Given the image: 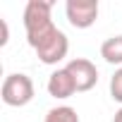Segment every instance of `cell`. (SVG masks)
I'll return each mask as SVG.
<instances>
[{
	"mask_svg": "<svg viewBox=\"0 0 122 122\" xmlns=\"http://www.w3.org/2000/svg\"><path fill=\"white\" fill-rule=\"evenodd\" d=\"M43 122H79V115L70 105H57V108H50L46 112Z\"/></svg>",
	"mask_w": 122,
	"mask_h": 122,
	"instance_id": "8",
	"label": "cell"
},
{
	"mask_svg": "<svg viewBox=\"0 0 122 122\" xmlns=\"http://www.w3.org/2000/svg\"><path fill=\"white\" fill-rule=\"evenodd\" d=\"M46 89H48V93H50L53 98H57V101H65V98H70V96L77 93V84H74L72 74L67 72V67H57V70L48 77Z\"/></svg>",
	"mask_w": 122,
	"mask_h": 122,
	"instance_id": "6",
	"label": "cell"
},
{
	"mask_svg": "<svg viewBox=\"0 0 122 122\" xmlns=\"http://www.w3.org/2000/svg\"><path fill=\"white\" fill-rule=\"evenodd\" d=\"M67 72L72 74L74 84H77V91H91L96 84H98V70L91 60L86 57H74L65 65Z\"/></svg>",
	"mask_w": 122,
	"mask_h": 122,
	"instance_id": "5",
	"label": "cell"
},
{
	"mask_svg": "<svg viewBox=\"0 0 122 122\" xmlns=\"http://www.w3.org/2000/svg\"><path fill=\"white\" fill-rule=\"evenodd\" d=\"M112 122H122V108L115 112V117H112Z\"/></svg>",
	"mask_w": 122,
	"mask_h": 122,
	"instance_id": "11",
	"label": "cell"
},
{
	"mask_svg": "<svg viewBox=\"0 0 122 122\" xmlns=\"http://www.w3.org/2000/svg\"><path fill=\"white\" fill-rule=\"evenodd\" d=\"M65 15L74 29H89L98 19V3L96 0H67Z\"/></svg>",
	"mask_w": 122,
	"mask_h": 122,
	"instance_id": "4",
	"label": "cell"
},
{
	"mask_svg": "<svg viewBox=\"0 0 122 122\" xmlns=\"http://www.w3.org/2000/svg\"><path fill=\"white\" fill-rule=\"evenodd\" d=\"M53 5L46 0H29L24 7V29H26V38L38 36L41 31L53 26Z\"/></svg>",
	"mask_w": 122,
	"mask_h": 122,
	"instance_id": "3",
	"label": "cell"
},
{
	"mask_svg": "<svg viewBox=\"0 0 122 122\" xmlns=\"http://www.w3.org/2000/svg\"><path fill=\"white\" fill-rule=\"evenodd\" d=\"M110 98L122 103V67L115 70V74L110 77Z\"/></svg>",
	"mask_w": 122,
	"mask_h": 122,
	"instance_id": "9",
	"label": "cell"
},
{
	"mask_svg": "<svg viewBox=\"0 0 122 122\" xmlns=\"http://www.w3.org/2000/svg\"><path fill=\"white\" fill-rule=\"evenodd\" d=\"M0 29H3V38H0V46H5L10 41V29H7V22L5 19H0Z\"/></svg>",
	"mask_w": 122,
	"mask_h": 122,
	"instance_id": "10",
	"label": "cell"
},
{
	"mask_svg": "<svg viewBox=\"0 0 122 122\" xmlns=\"http://www.w3.org/2000/svg\"><path fill=\"white\" fill-rule=\"evenodd\" d=\"M101 57L108 65H120L122 67V34L120 36H110L101 43Z\"/></svg>",
	"mask_w": 122,
	"mask_h": 122,
	"instance_id": "7",
	"label": "cell"
},
{
	"mask_svg": "<svg viewBox=\"0 0 122 122\" xmlns=\"http://www.w3.org/2000/svg\"><path fill=\"white\" fill-rule=\"evenodd\" d=\"M29 46L36 50L38 60L43 65H57V62H62V60L67 57L70 53V38L62 29H57L55 24L50 29H46L43 34L34 36V38H26Z\"/></svg>",
	"mask_w": 122,
	"mask_h": 122,
	"instance_id": "1",
	"label": "cell"
},
{
	"mask_svg": "<svg viewBox=\"0 0 122 122\" xmlns=\"http://www.w3.org/2000/svg\"><path fill=\"white\" fill-rule=\"evenodd\" d=\"M0 98L10 108H24L26 103H31L34 101V81H31V77H26L22 72L7 74L5 81H3V89H0Z\"/></svg>",
	"mask_w": 122,
	"mask_h": 122,
	"instance_id": "2",
	"label": "cell"
}]
</instances>
